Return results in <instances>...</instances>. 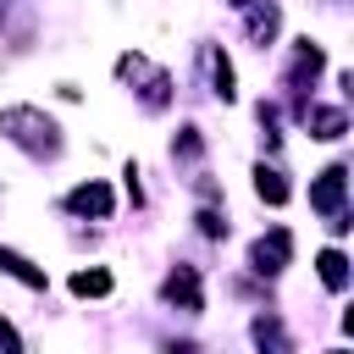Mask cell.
I'll list each match as a JSON object with an SVG mask.
<instances>
[{"instance_id":"9","label":"cell","mask_w":354,"mask_h":354,"mask_svg":"<svg viewBox=\"0 0 354 354\" xmlns=\"http://www.w3.org/2000/svg\"><path fill=\"white\" fill-rule=\"evenodd\" d=\"M315 266H321V282H326V288H348V260H343L337 249H326Z\"/></svg>"},{"instance_id":"2","label":"cell","mask_w":354,"mask_h":354,"mask_svg":"<svg viewBox=\"0 0 354 354\" xmlns=\"http://www.w3.org/2000/svg\"><path fill=\"white\" fill-rule=\"evenodd\" d=\"M343 188H348V171L332 166V171H321V183L310 188V205L326 210V216H343Z\"/></svg>"},{"instance_id":"7","label":"cell","mask_w":354,"mask_h":354,"mask_svg":"<svg viewBox=\"0 0 354 354\" xmlns=\"http://www.w3.org/2000/svg\"><path fill=\"white\" fill-rule=\"evenodd\" d=\"M0 266H6L17 282H28V288H44V271H39V266H28L17 249H0Z\"/></svg>"},{"instance_id":"11","label":"cell","mask_w":354,"mask_h":354,"mask_svg":"<svg viewBox=\"0 0 354 354\" xmlns=\"http://www.w3.org/2000/svg\"><path fill=\"white\" fill-rule=\"evenodd\" d=\"M210 77H216V94H221V100H232V94H238V88H232V66H227V55H216V61H210Z\"/></svg>"},{"instance_id":"1","label":"cell","mask_w":354,"mask_h":354,"mask_svg":"<svg viewBox=\"0 0 354 354\" xmlns=\"http://www.w3.org/2000/svg\"><path fill=\"white\" fill-rule=\"evenodd\" d=\"M0 127H6L17 144H28V149H50V144H55V122H50V116H39V111H28V105L6 111V116H0Z\"/></svg>"},{"instance_id":"4","label":"cell","mask_w":354,"mask_h":354,"mask_svg":"<svg viewBox=\"0 0 354 354\" xmlns=\"http://www.w3.org/2000/svg\"><path fill=\"white\" fill-rule=\"evenodd\" d=\"M288 232H271V238H260L254 243V271H282V260H288Z\"/></svg>"},{"instance_id":"10","label":"cell","mask_w":354,"mask_h":354,"mask_svg":"<svg viewBox=\"0 0 354 354\" xmlns=\"http://www.w3.org/2000/svg\"><path fill=\"white\" fill-rule=\"evenodd\" d=\"M315 138H343V111H310Z\"/></svg>"},{"instance_id":"6","label":"cell","mask_w":354,"mask_h":354,"mask_svg":"<svg viewBox=\"0 0 354 354\" xmlns=\"http://www.w3.org/2000/svg\"><path fill=\"white\" fill-rule=\"evenodd\" d=\"M166 299L183 304V310H199V282H194V271H177V277L166 282Z\"/></svg>"},{"instance_id":"12","label":"cell","mask_w":354,"mask_h":354,"mask_svg":"<svg viewBox=\"0 0 354 354\" xmlns=\"http://www.w3.org/2000/svg\"><path fill=\"white\" fill-rule=\"evenodd\" d=\"M232 6H243V0H232Z\"/></svg>"},{"instance_id":"8","label":"cell","mask_w":354,"mask_h":354,"mask_svg":"<svg viewBox=\"0 0 354 354\" xmlns=\"http://www.w3.org/2000/svg\"><path fill=\"white\" fill-rule=\"evenodd\" d=\"M254 194H260L266 205H282V199H288V183H282V171H266V166H260V171H254Z\"/></svg>"},{"instance_id":"3","label":"cell","mask_w":354,"mask_h":354,"mask_svg":"<svg viewBox=\"0 0 354 354\" xmlns=\"http://www.w3.org/2000/svg\"><path fill=\"white\" fill-rule=\"evenodd\" d=\"M66 210H77V216H105V210H111V188H105V183L72 188V194H66Z\"/></svg>"},{"instance_id":"5","label":"cell","mask_w":354,"mask_h":354,"mask_svg":"<svg viewBox=\"0 0 354 354\" xmlns=\"http://www.w3.org/2000/svg\"><path fill=\"white\" fill-rule=\"evenodd\" d=\"M72 293L77 299H105L111 293V271H72Z\"/></svg>"}]
</instances>
